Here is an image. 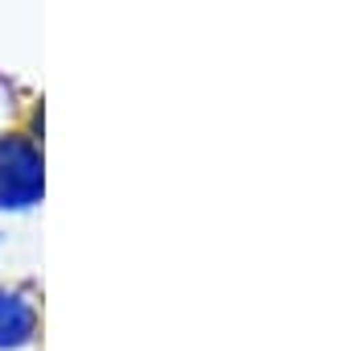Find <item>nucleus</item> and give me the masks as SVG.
<instances>
[{
  "instance_id": "f03ea898",
  "label": "nucleus",
  "mask_w": 338,
  "mask_h": 351,
  "mask_svg": "<svg viewBox=\"0 0 338 351\" xmlns=\"http://www.w3.org/2000/svg\"><path fill=\"white\" fill-rule=\"evenodd\" d=\"M38 335V302L29 289L0 285V347H25Z\"/></svg>"
},
{
  "instance_id": "f257e3e1",
  "label": "nucleus",
  "mask_w": 338,
  "mask_h": 351,
  "mask_svg": "<svg viewBox=\"0 0 338 351\" xmlns=\"http://www.w3.org/2000/svg\"><path fill=\"white\" fill-rule=\"evenodd\" d=\"M42 199V149L25 132L0 136V211H25Z\"/></svg>"
}]
</instances>
